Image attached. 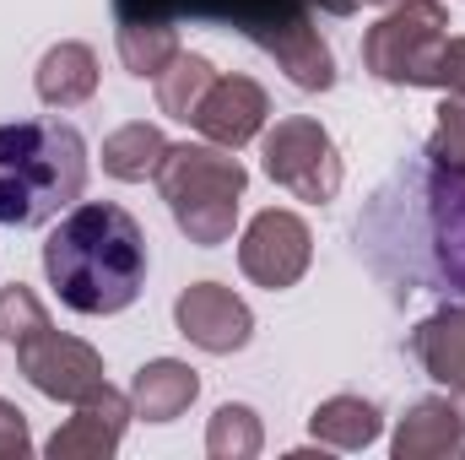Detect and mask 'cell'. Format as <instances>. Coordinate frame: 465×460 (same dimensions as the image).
Instances as JSON below:
<instances>
[{"label":"cell","instance_id":"6da1fadb","mask_svg":"<svg viewBox=\"0 0 465 460\" xmlns=\"http://www.w3.org/2000/svg\"><path fill=\"white\" fill-rule=\"evenodd\" d=\"M357 255L395 293L465 298V168L428 146L401 157L357 212Z\"/></svg>","mask_w":465,"mask_h":460},{"label":"cell","instance_id":"7a4b0ae2","mask_svg":"<svg viewBox=\"0 0 465 460\" xmlns=\"http://www.w3.org/2000/svg\"><path fill=\"white\" fill-rule=\"evenodd\" d=\"M351 16L357 0H114V22H212L243 33L260 55H271L298 93H331L336 87V55L314 22Z\"/></svg>","mask_w":465,"mask_h":460},{"label":"cell","instance_id":"3957f363","mask_svg":"<svg viewBox=\"0 0 465 460\" xmlns=\"http://www.w3.org/2000/svg\"><path fill=\"white\" fill-rule=\"evenodd\" d=\"M44 276L76 315H119L146 282V233L114 201H76L44 238Z\"/></svg>","mask_w":465,"mask_h":460},{"label":"cell","instance_id":"277c9868","mask_svg":"<svg viewBox=\"0 0 465 460\" xmlns=\"http://www.w3.org/2000/svg\"><path fill=\"white\" fill-rule=\"evenodd\" d=\"M87 190V141L65 119L0 125V228H44Z\"/></svg>","mask_w":465,"mask_h":460},{"label":"cell","instance_id":"5b68a950","mask_svg":"<svg viewBox=\"0 0 465 460\" xmlns=\"http://www.w3.org/2000/svg\"><path fill=\"white\" fill-rule=\"evenodd\" d=\"M0 336L11 342L16 368L27 374V385H33L38 395H49V401L76 406V401H87V395H98V390L109 385V379H104V357L82 342V336L54 331L49 309H44L38 293L22 287V282L0 287Z\"/></svg>","mask_w":465,"mask_h":460},{"label":"cell","instance_id":"8992f818","mask_svg":"<svg viewBox=\"0 0 465 460\" xmlns=\"http://www.w3.org/2000/svg\"><path fill=\"white\" fill-rule=\"evenodd\" d=\"M243 185H249L243 163L217 141H179V146L168 141L163 168H157V190H163L173 223L201 249H217L232 238Z\"/></svg>","mask_w":465,"mask_h":460},{"label":"cell","instance_id":"52a82bcc","mask_svg":"<svg viewBox=\"0 0 465 460\" xmlns=\"http://www.w3.org/2000/svg\"><path fill=\"white\" fill-rule=\"evenodd\" d=\"M450 38L444 0H401L362 38V65L390 87H433L439 49Z\"/></svg>","mask_w":465,"mask_h":460},{"label":"cell","instance_id":"ba28073f","mask_svg":"<svg viewBox=\"0 0 465 460\" xmlns=\"http://www.w3.org/2000/svg\"><path fill=\"white\" fill-rule=\"evenodd\" d=\"M265 174L309 206H325L341 195V152L331 130L309 115L276 119V130L265 135Z\"/></svg>","mask_w":465,"mask_h":460},{"label":"cell","instance_id":"9c48e42d","mask_svg":"<svg viewBox=\"0 0 465 460\" xmlns=\"http://www.w3.org/2000/svg\"><path fill=\"white\" fill-rule=\"evenodd\" d=\"M309 260H314V233H309V223L298 212H282V206L260 212L243 228V238H238V265L265 293L298 287L303 271H309Z\"/></svg>","mask_w":465,"mask_h":460},{"label":"cell","instance_id":"30bf717a","mask_svg":"<svg viewBox=\"0 0 465 460\" xmlns=\"http://www.w3.org/2000/svg\"><path fill=\"white\" fill-rule=\"evenodd\" d=\"M173 325H179L184 342H195L201 352H212V357L243 352L249 336H254L249 304H243L232 287H223V282H195V287H184L179 304H173Z\"/></svg>","mask_w":465,"mask_h":460},{"label":"cell","instance_id":"8fae6325","mask_svg":"<svg viewBox=\"0 0 465 460\" xmlns=\"http://www.w3.org/2000/svg\"><path fill=\"white\" fill-rule=\"evenodd\" d=\"M265 115H271V98H265V87L254 82V76H217L212 87H206V98H201V109H195V130L206 135V141H217V146H249L260 130H265Z\"/></svg>","mask_w":465,"mask_h":460},{"label":"cell","instance_id":"7c38bea8","mask_svg":"<svg viewBox=\"0 0 465 460\" xmlns=\"http://www.w3.org/2000/svg\"><path fill=\"white\" fill-rule=\"evenodd\" d=\"M130 395H119L114 385H104L98 395L76 401V412L54 428V439L44 445L54 460H109L124 439V423H130Z\"/></svg>","mask_w":465,"mask_h":460},{"label":"cell","instance_id":"4fadbf2b","mask_svg":"<svg viewBox=\"0 0 465 460\" xmlns=\"http://www.w3.org/2000/svg\"><path fill=\"white\" fill-rule=\"evenodd\" d=\"M390 455L395 460H455L465 455V412L455 395H422L406 417H401V428H395V439H390Z\"/></svg>","mask_w":465,"mask_h":460},{"label":"cell","instance_id":"5bb4252c","mask_svg":"<svg viewBox=\"0 0 465 460\" xmlns=\"http://www.w3.org/2000/svg\"><path fill=\"white\" fill-rule=\"evenodd\" d=\"M406 346H411V357L422 363V374L439 379V385L465 406V298L450 304V309H439V315H428V320L411 331Z\"/></svg>","mask_w":465,"mask_h":460},{"label":"cell","instance_id":"9a60e30c","mask_svg":"<svg viewBox=\"0 0 465 460\" xmlns=\"http://www.w3.org/2000/svg\"><path fill=\"white\" fill-rule=\"evenodd\" d=\"M201 395V379L190 363L179 357H157V363H141L135 379H130V412L141 423H173L190 412V401Z\"/></svg>","mask_w":465,"mask_h":460},{"label":"cell","instance_id":"2e32d148","mask_svg":"<svg viewBox=\"0 0 465 460\" xmlns=\"http://www.w3.org/2000/svg\"><path fill=\"white\" fill-rule=\"evenodd\" d=\"M33 87H38V98H44L49 109H76V104H87V98L98 93V55H93L87 44L65 38V44H54V49L38 60Z\"/></svg>","mask_w":465,"mask_h":460},{"label":"cell","instance_id":"e0dca14e","mask_svg":"<svg viewBox=\"0 0 465 460\" xmlns=\"http://www.w3.org/2000/svg\"><path fill=\"white\" fill-rule=\"evenodd\" d=\"M309 428H314V439H320L325 450H368V445L379 439L384 417H379V406L362 401V395H331V401L314 406Z\"/></svg>","mask_w":465,"mask_h":460},{"label":"cell","instance_id":"ac0fdd59","mask_svg":"<svg viewBox=\"0 0 465 460\" xmlns=\"http://www.w3.org/2000/svg\"><path fill=\"white\" fill-rule=\"evenodd\" d=\"M163 152H168V135L146 119L135 125H119L114 135L104 141V174H114L124 185H141V179H157L163 168Z\"/></svg>","mask_w":465,"mask_h":460},{"label":"cell","instance_id":"d6986e66","mask_svg":"<svg viewBox=\"0 0 465 460\" xmlns=\"http://www.w3.org/2000/svg\"><path fill=\"white\" fill-rule=\"evenodd\" d=\"M179 55V27L173 22H119V60L130 76H163Z\"/></svg>","mask_w":465,"mask_h":460},{"label":"cell","instance_id":"ffe728a7","mask_svg":"<svg viewBox=\"0 0 465 460\" xmlns=\"http://www.w3.org/2000/svg\"><path fill=\"white\" fill-rule=\"evenodd\" d=\"M212 82H217L212 60H206V55H190V49H179V55H173V65L157 76V109H163L168 119H184V125H190Z\"/></svg>","mask_w":465,"mask_h":460},{"label":"cell","instance_id":"44dd1931","mask_svg":"<svg viewBox=\"0 0 465 460\" xmlns=\"http://www.w3.org/2000/svg\"><path fill=\"white\" fill-rule=\"evenodd\" d=\"M206 450L212 460H254L265 450V428H260V417H254V406H217L212 412V428H206Z\"/></svg>","mask_w":465,"mask_h":460},{"label":"cell","instance_id":"7402d4cb","mask_svg":"<svg viewBox=\"0 0 465 460\" xmlns=\"http://www.w3.org/2000/svg\"><path fill=\"white\" fill-rule=\"evenodd\" d=\"M428 152H433L439 163H455V168H465V93H444L439 130H433Z\"/></svg>","mask_w":465,"mask_h":460},{"label":"cell","instance_id":"603a6c76","mask_svg":"<svg viewBox=\"0 0 465 460\" xmlns=\"http://www.w3.org/2000/svg\"><path fill=\"white\" fill-rule=\"evenodd\" d=\"M27 450H33V434H27V417H22V406L0 401V460H22Z\"/></svg>","mask_w":465,"mask_h":460},{"label":"cell","instance_id":"cb8c5ba5","mask_svg":"<svg viewBox=\"0 0 465 460\" xmlns=\"http://www.w3.org/2000/svg\"><path fill=\"white\" fill-rule=\"evenodd\" d=\"M433 87L439 93H465V38H444L439 65H433Z\"/></svg>","mask_w":465,"mask_h":460},{"label":"cell","instance_id":"d4e9b609","mask_svg":"<svg viewBox=\"0 0 465 460\" xmlns=\"http://www.w3.org/2000/svg\"><path fill=\"white\" fill-rule=\"evenodd\" d=\"M357 5H401V0H357Z\"/></svg>","mask_w":465,"mask_h":460}]
</instances>
